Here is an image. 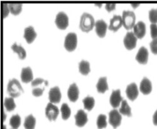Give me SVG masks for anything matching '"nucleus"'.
<instances>
[{"instance_id":"nucleus-1","label":"nucleus","mask_w":157,"mask_h":129,"mask_svg":"<svg viewBox=\"0 0 157 129\" xmlns=\"http://www.w3.org/2000/svg\"><path fill=\"white\" fill-rule=\"evenodd\" d=\"M95 22L94 17L90 13H84L82 14L80 20V28L82 31L84 32H89L93 30L95 26Z\"/></svg>"},{"instance_id":"nucleus-2","label":"nucleus","mask_w":157,"mask_h":129,"mask_svg":"<svg viewBox=\"0 0 157 129\" xmlns=\"http://www.w3.org/2000/svg\"><path fill=\"white\" fill-rule=\"evenodd\" d=\"M7 89L9 95L13 98H16L20 96L23 93V89L22 88L21 84L15 78L9 81Z\"/></svg>"},{"instance_id":"nucleus-3","label":"nucleus","mask_w":157,"mask_h":129,"mask_svg":"<svg viewBox=\"0 0 157 129\" xmlns=\"http://www.w3.org/2000/svg\"><path fill=\"white\" fill-rule=\"evenodd\" d=\"M123 25L126 30H131L135 25L136 16L134 12L131 11H124L122 16Z\"/></svg>"},{"instance_id":"nucleus-4","label":"nucleus","mask_w":157,"mask_h":129,"mask_svg":"<svg viewBox=\"0 0 157 129\" xmlns=\"http://www.w3.org/2000/svg\"><path fill=\"white\" fill-rule=\"evenodd\" d=\"M77 44V35L75 33H69L65 38L64 47L69 52H72L76 48Z\"/></svg>"},{"instance_id":"nucleus-5","label":"nucleus","mask_w":157,"mask_h":129,"mask_svg":"<svg viewBox=\"0 0 157 129\" xmlns=\"http://www.w3.org/2000/svg\"><path fill=\"white\" fill-rule=\"evenodd\" d=\"M55 24L59 29L64 30L69 25V17L66 13L61 12L57 15Z\"/></svg>"},{"instance_id":"nucleus-6","label":"nucleus","mask_w":157,"mask_h":129,"mask_svg":"<svg viewBox=\"0 0 157 129\" xmlns=\"http://www.w3.org/2000/svg\"><path fill=\"white\" fill-rule=\"evenodd\" d=\"M109 122L114 128H116L121 124L122 117L120 111L117 110H112L109 112Z\"/></svg>"},{"instance_id":"nucleus-7","label":"nucleus","mask_w":157,"mask_h":129,"mask_svg":"<svg viewBox=\"0 0 157 129\" xmlns=\"http://www.w3.org/2000/svg\"><path fill=\"white\" fill-rule=\"evenodd\" d=\"M137 38L132 31L128 32L124 38V44L128 50H131L136 47Z\"/></svg>"},{"instance_id":"nucleus-8","label":"nucleus","mask_w":157,"mask_h":129,"mask_svg":"<svg viewBox=\"0 0 157 129\" xmlns=\"http://www.w3.org/2000/svg\"><path fill=\"white\" fill-rule=\"evenodd\" d=\"M58 114H59V110L57 106L54 105L53 103L50 102L48 103L45 109V115L49 120L53 121L56 120Z\"/></svg>"},{"instance_id":"nucleus-9","label":"nucleus","mask_w":157,"mask_h":129,"mask_svg":"<svg viewBox=\"0 0 157 129\" xmlns=\"http://www.w3.org/2000/svg\"><path fill=\"white\" fill-rule=\"evenodd\" d=\"M48 98L50 103H58L61 99V92L58 87H54L50 90L48 93Z\"/></svg>"},{"instance_id":"nucleus-10","label":"nucleus","mask_w":157,"mask_h":129,"mask_svg":"<svg viewBox=\"0 0 157 129\" xmlns=\"http://www.w3.org/2000/svg\"><path fill=\"white\" fill-rule=\"evenodd\" d=\"M123 97L121 95V92L120 90H114L112 92L111 95L110 97V103L111 105V106L113 108L118 107L120 106V103H121L123 102Z\"/></svg>"},{"instance_id":"nucleus-11","label":"nucleus","mask_w":157,"mask_h":129,"mask_svg":"<svg viewBox=\"0 0 157 129\" xmlns=\"http://www.w3.org/2000/svg\"><path fill=\"white\" fill-rule=\"evenodd\" d=\"M96 32L98 36L101 38L104 37L107 31V25L103 20H99L95 23Z\"/></svg>"},{"instance_id":"nucleus-12","label":"nucleus","mask_w":157,"mask_h":129,"mask_svg":"<svg viewBox=\"0 0 157 129\" xmlns=\"http://www.w3.org/2000/svg\"><path fill=\"white\" fill-rule=\"evenodd\" d=\"M133 33L136 38L141 39L143 38L146 34V25L143 21H139L135 24L133 27Z\"/></svg>"},{"instance_id":"nucleus-13","label":"nucleus","mask_w":157,"mask_h":129,"mask_svg":"<svg viewBox=\"0 0 157 129\" xmlns=\"http://www.w3.org/2000/svg\"><path fill=\"white\" fill-rule=\"evenodd\" d=\"M126 93L127 97L131 101H134V100L138 96V89L137 85L134 83L129 84L127 87L126 90Z\"/></svg>"},{"instance_id":"nucleus-14","label":"nucleus","mask_w":157,"mask_h":129,"mask_svg":"<svg viewBox=\"0 0 157 129\" xmlns=\"http://www.w3.org/2000/svg\"><path fill=\"white\" fill-rule=\"evenodd\" d=\"M148 59V52L146 48L141 47L136 56V60L138 62L142 65L147 64Z\"/></svg>"},{"instance_id":"nucleus-15","label":"nucleus","mask_w":157,"mask_h":129,"mask_svg":"<svg viewBox=\"0 0 157 129\" xmlns=\"http://www.w3.org/2000/svg\"><path fill=\"white\" fill-rule=\"evenodd\" d=\"M123 25V20L121 16L115 15L110 21L109 29L112 31H117Z\"/></svg>"},{"instance_id":"nucleus-16","label":"nucleus","mask_w":157,"mask_h":129,"mask_svg":"<svg viewBox=\"0 0 157 129\" xmlns=\"http://www.w3.org/2000/svg\"><path fill=\"white\" fill-rule=\"evenodd\" d=\"M75 124L78 127H83L88 122V115L84 111L80 110L77 111V114L75 116Z\"/></svg>"},{"instance_id":"nucleus-17","label":"nucleus","mask_w":157,"mask_h":129,"mask_svg":"<svg viewBox=\"0 0 157 129\" xmlns=\"http://www.w3.org/2000/svg\"><path fill=\"white\" fill-rule=\"evenodd\" d=\"M36 34L34 28L31 26L26 27L24 30V38L28 43H31L36 37Z\"/></svg>"},{"instance_id":"nucleus-18","label":"nucleus","mask_w":157,"mask_h":129,"mask_svg":"<svg viewBox=\"0 0 157 129\" xmlns=\"http://www.w3.org/2000/svg\"><path fill=\"white\" fill-rule=\"evenodd\" d=\"M68 97L71 102L77 101L79 98V90L78 87L75 83H73L69 87V90H68Z\"/></svg>"},{"instance_id":"nucleus-19","label":"nucleus","mask_w":157,"mask_h":129,"mask_svg":"<svg viewBox=\"0 0 157 129\" xmlns=\"http://www.w3.org/2000/svg\"><path fill=\"white\" fill-rule=\"evenodd\" d=\"M139 90L144 95H148L151 92L152 85L151 83L147 78H144L140 83Z\"/></svg>"},{"instance_id":"nucleus-20","label":"nucleus","mask_w":157,"mask_h":129,"mask_svg":"<svg viewBox=\"0 0 157 129\" xmlns=\"http://www.w3.org/2000/svg\"><path fill=\"white\" fill-rule=\"evenodd\" d=\"M21 78L22 82L24 83H29L33 80V76L31 68L26 67L22 69L21 74Z\"/></svg>"},{"instance_id":"nucleus-21","label":"nucleus","mask_w":157,"mask_h":129,"mask_svg":"<svg viewBox=\"0 0 157 129\" xmlns=\"http://www.w3.org/2000/svg\"><path fill=\"white\" fill-rule=\"evenodd\" d=\"M97 90H98V92L101 93H104V92L108 90V85H107V78H100L98 83H97Z\"/></svg>"},{"instance_id":"nucleus-22","label":"nucleus","mask_w":157,"mask_h":129,"mask_svg":"<svg viewBox=\"0 0 157 129\" xmlns=\"http://www.w3.org/2000/svg\"><path fill=\"white\" fill-rule=\"evenodd\" d=\"M12 49L13 52H15V53L18 54L19 58L20 59L23 60V59L25 58L26 55V51H25V49L23 48L21 45H19L17 43H15L12 46Z\"/></svg>"},{"instance_id":"nucleus-23","label":"nucleus","mask_w":157,"mask_h":129,"mask_svg":"<svg viewBox=\"0 0 157 129\" xmlns=\"http://www.w3.org/2000/svg\"><path fill=\"white\" fill-rule=\"evenodd\" d=\"M79 71L83 75H87L90 72V63L85 60H82L79 63Z\"/></svg>"},{"instance_id":"nucleus-24","label":"nucleus","mask_w":157,"mask_h":129,"mask_svg":"<svg viewBox=\"0 0 157 129\" xmlns=\"http://www.w3.org/2000/svg\"><path fill=\"white\" fill-rule=\"evenodd\" d=\"M120 113L122 115L128 116V117H131V110L130 106L128 105V102L126 100H123L121 102V106L120 109Z\"/></svg>"},{"instance_id":"nucleus-25","label":"nucleus","mask_w":157,"mask_h":129,"mask_svg":"<svg viewBox=\"0 0 157 129\" xmlns=\"http://www.w3.org/2000/svg\"><path fill=\"white\" fill-rule=\"evenodd\" d=\"M36 119L32 115H30L25 119L24 127L26 129H34L35 127Z\"/></svg>"},{"instance_id":"nucleus-26","label":"nucleus","mask_w":157,"mask_h":129,"mask_svg":"<svg viewBox=\"0 0 157 129\" xmlns=\"http://www.w3.org/2000/svg\"><path fill=\"white\" fill-rule=\"evenodd\" d=\"M9 7L10 12L13 15H17L21 12L22 4L18 3H9Z\"/></svg>"},{"instance_id":"nucleus-27","label":"nucleus","mask_w":157,"mask_h":129,"mask_svg":"<svg viewBox=\"0 0 157 129\" xmlns=\"http://www.w3.org/2000/svg\"><path fill=\"white\" fill-rule=\"evenodd\" d=\"M83 103L84 108L90 111L93 109L95 104V100L92 97H87L83 99Z\"/></svg>"},{"instance_id":"nucleus-28","label":"nucleus","mask_w":157,"mask_h":129,"mask_svg":"<svg viewBox=\"0 0 157 129\" xmlns=\"http://www.w3.org/2000/svg\"><path fill=\"white\" fill-rule=\"evenodd\" d=\"M61 111L62 113V119L65 120H67L70 117V116H71V110L67 103H63L62 105L61 106Z\"/></svg>"},{"instance_id":"nucleus-29","label":"nucleus","mask_w":157,"mask_h":129,"mask_svg":"<svg viewBox=\"0 0 157 129\" xmlns=\"http://www.w3.org/2000/svg\"><path fill=\"white\" fill-rule=\"evenodd\" d=\"M9 124L13 129H18L21 124V118L18 115H15L10 119Z\"/></svg>"},{"instance_id":"nucleus-30","label":"nucleus","mask_w":157,"mask_h":129,"mask_svg":"<svg viewBox=\"0 0 157 129\" xmlns=\"http://www.w3.org/2000/svg\"><path fill=\"white\" fill-rule=\"evenodd\" d=\"M4 106L8 111H12L15 109L16 104L13 97L6 98L4 100Z\"/></svg>"},{"instance_id":"nucleus-31","label":"nucleus","mask_w":157,"mask_h":129,"mask_svg":"<svg viewBox=\"0 0 157 129\" xmlns=\"http://www.w3.org/2000/svg\"><path fill=\"white\" fill-rule=\"evenodd\" d=\"M97 125L99 129L106 128L107 127V122H106V116L105 115L101 114L98 116L97 120Z\"/></svg>"},{"instance_id":"nucleus-32","label":"nucleus","mask_w":157,"mask_h":129,"mask_svg":"<svg viewBox=\"0 0 157 129\" xmlns=\"http://www.w3.org/2000/svg\"><path fill=\"white\" fill-rule=\"evenodd\" d=\"M149 19L152 24L157 23V9H151L149 12Z\"/></svg>"},{"instance_id":"nucleus-33","label":"nucleus","mask_w":157,"mask_h":129,"mask_svg":"<svg viewBox=\"0 0 157 129\" xmlns=\"http://www.w3.org/2000/svg\"><path fill=\"white\" fill-rule=\"evenodd\" d=\"M1 9H2V15L3 18H6L9 15L10 12L9 9V4L6 3H1Z\"/></svg>"},{"instance_id":"nucleus-34","label":"nucleus","mask_w":157,"mask_h":129,"mask_svg":"<svg viewBox=\"0 0 157 129\" xmlns=\"http://www.w3.org/2000/svg\"><path fill=\"white\" fill-rule=\"evenodd\" d=\"M47 82H48L45 80L44 79L41 78H37L33 80L32 82H31V86L35 88V87H38V86L42 85L43 83H46Z\"/></svg>"},{"instance_id":"nucleus-35","label":"nucleus","mask_w":157,"mask_h":129,"mask_svg":"<svg viewBox=\"0 0 157 129\" xmlns=\"http://www.w3.org/2000/svg\"><path fill=\"white\" fill-rule=\"evenodd\" d=\"M151 30V36L153 40L157 38V25L156 24H151L150 25Z\"/></svg>"},{"instance_id":"nucleus-36","label":"nucleus","mask_w":157,"mask_h":129,"mask_svg":"<svg viewBox=\"0 0 157 129\" xmlns=\"http://www.w3.org/2000/svg\"><path fill=\"white\" fill-rule=\"evenodd\" d=\"M45 88L42 87V88H40V87H37V88H34L32 90V93L34 96L35 97H40L44 93Z\"/></svg>"},{"instance_id":"nucleus-37","label":"nucleus","mask_w":157,"mask_h":129,"mask_svg":"<svg viewBox=\"0 0 157 129\" xmlns=\"http://www.w3.org/2000/svg\"><path fill=\"white\" fill-rule=\"evenodd\" d=\"M150 48L152 53L155 55H157V38L153 40L150 43Z\"/></svg>"},{"instance_id":"nucleus-38","label":"nucleus","mask_w":157,"mask_h":129,"mask_svg":"<svg viewBox=\"0 0 157 129\" xmlns=\"http://www.w3.org/2000/svg\"><path fill=\"white\" fill-rule=\"evenodd\" d=\"M116 3H106V9L107 11L108 12H111V11H113L114 9L116 8Z\"/></svg>"},{"instance_id":"nucleus-39","label":"nucleus","mask_w":157,"mask_h":129,"mask_svg":"<svg viewBox=\"0 0 157 129\" xmlns=\"http://www.w3.org/2000/svg\"><path fill=\"white\" fill-rule=\"evenodd\" d=\"M153 124H154V125H156L157 126V110H156V111H155L154 115H153Z\"/></svg>"},{"instance_id":"nucleus-40","label":"nucleus","mask_w":157,"mask_h":129,"mask_svg":"<svg viewBox=\"0 0 157 129\" xmlns=\"http://www.w3.org/2000/svg\"><path fill=\"white\" fill-rule=\"evenodd\" d=\"M131 6H133V8H137L138 6H139V3H131Z\"/></svg>"},{"instance_id":"nucleus-41","label":"nucleus","mask_w":157,"mask_h":129,"mask_svg":"<svg viewBox=\"0 0 157 129\" xmlns=\"http://www.w3.org/2000/svg\"><path fill=\"white\" fill-rule=\"evenodd\" d=\"M6 115L4 112L3 113V120L4 121L6 120Z\"/></svg>"},{"instance_id":"nucleus-42","label":"nucleus","mask_w":157,"mask_h":129,"mask_svg":"<svg viewBox=\"0 0 157 129\" xmlns=\"http://www.w3.org/2000/svg\"><path fill=\"white\" fill-rule=\"evenodd\" d=\"M95 5L99 6V7H101V6H102V3H95Z\"/></svg>"},{"instance_id":"nucleus-43","label":"nucleus","mask_w":157,"mask_h":129,"mask_svg":"<svg viewBox=\"0 0 157 129\" xmlns=\"http://www.w3.org/2000/svg\"><path fill=\"white\" fill-rule=\"evenodd\" d=\"M3 129H6V127L5 126V125H3Z\"/></svg>"}]
</instances>
